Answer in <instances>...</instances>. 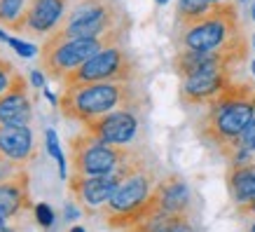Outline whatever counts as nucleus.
Listing matches in <instances>:
<instances>
[{"mask_svg":"<svg viewBox=\"0 0 255 232\" xmlns=\"http://www.w3.org/2000/svg\"><path fill=\"white\" fill-rule=\"evenodd\" d=\"M253 85L232 80L218 94L216 99L206 106V113L197 122V132L204 141H209L225 155H230L239 148L241 134L255 117Z\"/></svg>","mask_w":255,"mask_h":232,"instance_id":"1","label":"nucleus"},{"mask_svg":"<svg viewBox=\"0 0 255 232\" xmlns=\"http://www.w3.org/2000/svg\"><path fill=\"white\" fill-rule=\"evenodd\" d=\"M143 96L131 82H87L63 87L59 96V110L73 122L85 124L94 117L120 108L138 110Z\"/></svg>","mask_w":255,"mask_h":232,"instance_id":"2","label":"nucleus"},{"mask_svg":"<svg viewBox=\"0 0 255 232\" xmlns=\"http://www.w3.org/2000/svg\"><path fill=\"white\" fill-rule=\"evenodd\" d=\"M155 186H157V174L150 164L124 178L122 183L117 186V190L113 193V197L101 207V216L106 221V228H110V230H127V228H131V225L159 214L157 200L152 195Z\"/></svg>","mask_w":255,"mask_h":232,"instance_id":"3","label":"nucleus"},{"mask_svg":"<svg viewBox=\"0 0 255 232\" xmlns=\"http://www.w3.org/2000/svg\"><path fill=\"white\" fill-rule=\"evenodd\" d=\"M129 26L131 21L117 0H70L63 21L47 38H101Z\"/></svg>","mask_w":255,"mask_h":232,"instance_id":"4","label":"nucleus"},{"mask_svg":"<svg viewBox=\"0 0 255 232\" xmlns=\"http://www.w3.org/2000/svg\"><path fill=\"white\" fill-rule=\"evenodd\" d=\"M129 28H120V31L106 33L101 38H68V40H54L45 38L40 45V70L45 73L49 80L63 82V77L70 70L80 68L85 61H89L96 52L110 45H124Z\"/></svg>","mask_w":255,"mask_h":232,"instance_id":"5","label":"nucleus"},{"mask_svg":"<svg viewBox=\"0 0 255 232\" xmlns=\"http://www.w3.org/2000/svg\"><path fill=\"white\" fill-rule=\"evenodd\" d=\"M241 33H244V26H241L237 5L230 0H223V2H216L211 12H206L201 19L180 28V47L194 49V52H209V49L227 45Z\"/></svg>","mask_w":255,"mask_h":232,"instance_id":"6","label":"nucleus"},{"mask_svg":"<svg viewBox=\"0 0 255 232\" xmlns=\"http://www.w3.org/2000/svg\"><path fill=\"white\" fill-rule=\"evenodd\" d=\"M70 150V167L73 174L78 176H103L122 167L136 150L129 146H113V143H103V141L94 139L92 134H82L73 136L68 141Z\"/></svg>","mask_w":255,"mask_h":232,"instance_id":"7","label":"nucleus"},{"mask_svg":"<svg viewBox=\"0 0 255 232\" xmlns=\"http://www.w3.org/2000/svg\"><path fill=\"white\" fill-rule=\"evenodd\" d=\"M147 160L136 150V153L115 171L103 174V176H78V174H70L68 178V190L70 195L78 200V204L82 207L85 214H96L101 211V207L113 197V193L117 190V186L122 183L127 176H131L136 171H140L143 167H147Z\"/></svg>","mask_w":255,"mask_h":232,"instance_id":"8","label":"nucleus"},{"mask_svg":"<svg viewBox=\"0 0 255 232\" xmlns=\"http://www.w3.org/2000/svg\"><path fill=\"white\" fill-rule=\"evenodd\" d=\"M138 68L124 45L103 47L101 52L85 61L80 68L63 77V87L87 85V82H133Z\"/></svg>","mask_w":255,"mask_h":232,"instance_id":"9","label":"nucleus"},{"mask_svg":"<svg viewBox=\"0 0 255 232\" xmlns=\"http://www.w3.org/2000/svg\"><path fill=\"white\" fill-rule=\"evenodd\" d=\"M248 59V40L246 33L237 35L230 40L227 45L218 47V49H209V52H194V49H180L173 56V68L183 77L199 75V73H213V70H230L237 73L241 63H246Z\"/></svg>","mask_w":255,"mask_h":232,"instance_id":"10","label":"nucleus"},{"mask_svg":"<svg viewBox=\"0 0 255 232\" xmlns=\"http://www.w3.org/2000/svg\"><path fill=\"white\" fill-rule=\"evenodd\" d=\"M68 5L70 0H28L21 19L14 26V33L45 40L49 33L59 28Z\"/></svg>","mask_w":255,"mask_h":232,"instance_id":"11","label":"nucleus"},{"mask_svg":"<svg viewBox=\"0 0 255 232\" xmlns=\"http://www.w3.org/2000/svg\"><path fill=\"white\" fill-rule=\"evenodd\" d=\"M138 110L120 108L113 113H106L101 117H94L89 122L82 124L87 134H92L94 139L113 146H129L136 134H138Z\"/></svg>","mask_w":255,"mask_h":232,"instance_id":"12","label":"nucleus"},{"mask_svg":"<svg viewBox=\"0 0 255 232\" xmlns=\"http://www.w3.org/2000/svg\"><path fill=\"white\" fill-rule=\"evenodd\" d=\"M38 153L28 124H0V157L26 169L38 160Z\"/></svg>","mask_w":255,"mask_h":232,"instance_id":"13","label":"nucleus"},{"mask_svg":"<svg viewBox=\"0 0 255 232\" xmlns=\"http://www.w3.org/2000/svg\"><path fill=\"white\" fill-rule=\"evenodd\" d=\"M232 80L234 73H230V70H213V73L183 77L180 101H183V106H209Z\"/></svg>","mask_w":255,"mask_h":232,"instance_id":"14","label":"nucleus"},{"mask_svg":"<svg viewBox=\"0 0 255 232\" xmlns=\"http://www.w3.org/2000/svg\"><path fill=\"white\" fill-rule=\"evenodd\" d=\"M33 96L26 77L19 73L7 92L0 94V124H31Z\"/></svg>","mask_w":255,"mask_h":232,"instance_id":"15","label":"nucleus"},{"mask_svg":"<svg viewBox=\"0 0 255 232\" xmlns=\"http://www.w3.org/2000/svg\"><path fill=\"white\" fill-rule=\"evenodd\" d=\"M157 200V209L159 214H190L192 207V193L183 176L178 174H169L157 181L155 190H152Z\"/></svg>","mask_w":255,"mask_h":232,"instance_id":"16","label":"nucleus"},{"mask_svg":"<svg viewBox=\"0 0 255 232\" xmlns=\"http://www.w3.org/2000/svg\"><path fill=\"white\" fill-rule=\"evenodd\" d=\"M26 209H31V176L26 169H19L14 176L0 181V214L14 218Z\"/></svg>","mask_w":255,"mask_h":232,"instance_id":"17","label":"nucleus"},{"mask_svg":"<svg viewBox=\"0 0 255 232\" xmlns=\"http://www.w3.org/2000/svg\"><path fill=\"white\" fill-rule=\"evenodd\" d=\"M225 181L234 204L255 200V157L246 164H230Z\"/></svg>","mask_w":255,"mask_h":232,"instance_id":"18","label":"nucleus"},{"mask_svg":"<svg viewBox=\"0 0 255 232\" xmlns=\"http://www.w3.org/2000/svg\"><path fill=\"white\" fill-rule=\"evenodd\" d=\"M216 2L213 0H176V23L178 28L190 26L192 21L201 19V16L211 12Z\"/></svg>","mask_w":255,"mask_h":232,"instance_id":"19","label":"nucleus"},{"mask_svg":"<svg viewBox=\"0 0 255 232\" xmlns=\"http://www.w3.org/2000/svg\"><path fill=\"white\" fill-rule=\"evenodd\" d=\"M28 0H0V26L14 33L16 21L21 19Z\"/></svg>","mask_w":255,"mask_h":232,"instance_id":"20","label":"nucleus"},{"mask_svg":"<svg viewBox=\"0 0 255 232\" xmlns=\"http://www.w3.org/2000/svg\"><path fill=\"white\" fill-rule=\"evenodd\" d=\"M19 75V70H16V66L9 59H5V56L0 54V94L7 92L9 85L14 82V77Z\"/></svg>","mask_w":255,"mask_h":232,"instance_id":"21","label":"nucleus"},{"mask_svg":"<svg viewBox=\"0 0 255 232\" xmlns=\"http://www.w3.org/2000/svg\"><path fill=\"white\" fill-rule=\"evenodd\" d=\"M157 232H197V230H194L192 221H190V214H180L173 221H169L164 228H159Z\"/></svg>","mask_w":255,"mask_h":232,"instance_id":"22","label":"nucleus"},{"mask_svg":"<svg viewBox=\"0 0 255 232\" xmlns=\"http://www.w3.org/2000/svg\"><path fill=\"white\" fill-rule=\"evenodd\" d=\"M45 139H47V150H49V155H52L56 162H59V171H61V176H66V167H63V155H61V148H59V139H56V132H54V129H47V132H45Z\"/></svg>","mask_w":255,"mask_h":232,"instance_id":"23","label":"nucleus"},{"mask_svg":"<svg viewBox=\"0 0 255 232\" xmlns=\"http://www.w3.org/2000/svg\"><path fill=\"white\" fill-rule=\"evenodd\" d=\"M239 148H246V150L255 153V117L251 120V124L246 127V132L241 134V139H239Z\"/></svg>","mask_w":255,"mask_h":232,"instance_id":"24","label":"nucleus"},{"mask_svg":"<svg viewBox=\"0 0 255 232\" xmlns=\"http://www.w3.org/2000/svg\"><path fill=\"white\" fill-rule=\"evenodd\" d=\"M9 42V47H12V49H14L16 54L19 56H33L35 54V52H40L38 47L35 45H28V42H21V40H16V38H9L7 40Z\"/></svg>","mask_w":255,"mask_h":232,"instance_id":"25","label":"nucleus"},{"mask_svg":"<svg viewBox=\"0 0 255 232\" xmlns=\"http://www.w3.org/2000/svg\"><path fill=\"white\" fill-rule=\"evenodd\" d=\"M35 216H38V221L45 225V228H49V225L54 223V214H52V209H49L47 204H42V202L35 207Z\"/></svg>","mask_w":255,"mask_h":232,"instance_id":"26","label":"nucleus"},{"mask_svg":"<svg viewBox=\"0 0 255 232\" xmlns=\"http://www.w3.org/2000/svg\"><path fill=\"white\" fill-rule=\"evenodd\" d=\"M19 169H21V167H16L14 162H9V160H5V157H0V181L14 176Z\"/></svg>","mask_w":255,"mask_h":232,"instance_id":"27","label":"nucleus"},{"mask_svg":"<svg viewBox=\"0 0 255 232\" xmlns=\"http://www.w3.org/2000/svg\"><path fill=\"white\" fill-rule=\"evenodd\" d=\"M237 211L241 216H255V200L244 202V204H237Z\"/></svg>","mask_w":255,"mask_h":232,"instance_id":"28","label":"nucleus"},{"mask_svg":"<svg viewBox=\"0 0 255 232\" xmlns=\"http://www.w3.org/2000/svg\"><path fill=\"white\" fill-rule=\"evenodd\" d=\"M33 85H35V89H40V87L45 85V77H42V73L38 70H33Z\"/></svg>","mask_w":255,"mask_h":232,"instance_id":"29","label":"nucleus"},{"mask_svg":"<svg viewBox=\"0 0 255 232\" xmlns=\"http://www.w3.org/2000/svg\"><path fill=\"white\" fill-rule=\"evenodd\" d=\"M0 232H16L14 228H9L7 223H0Z\"/></svg>","mask_w":255,"mask_h":232,"instance_id":"30","label":"nucleus"},{"mask_svg":"<svg viewBox=\"0 0 255 232\" xmlns=\"http://www.w3.org/2000/svg\"><path fill=\"white\" fill-rule=\"evenodd\" d=\"M70 232H85V228H82V225H75V228H70Z\"/></svg>","mask_w":255,"mask_h":232,"instance_id":"31","label":"nucleus"},{"mask_svg":"<svg viewBox=\"0 0 255 232\" xmlns=\"http://www.w3.org/2000/svg\"><path fill=\"white\" fill-rule=\"evenodd\" d=\"M7 221H9V218L5 216V214H0V223H7Z\"/></svg>","mask_w":255,"mask_h":232,"instance_id":"32","label":"nucleus"},{"mask_svg":"<svg viewBox=\"0 0 255 232\" xmlns=\"http://www.w3.org/2000/svg\"><path fill=\"white\" fill-rule=\"evenodd\" d=\"M248 232H255V218H253V223H251V228H248Z\"/></svg>","mask_w":255,"mask_h":232,"instance_id":"33","label":"nucleus"},{"mask_svg":"<svg viewBox=\"0 0 255 232\" xmlns=\"http://www.w3.org/2000/svg\"><path fill=\"white\" fill-rule=\"evenodd\" d=\"M166 2H169V0H157V5H166Z\"/></svg>","mask_w":255,"mask_h":232,"instance_id":"34","label":"nucleus"},{"mask_svg":"<svg viewBox=\"0 0 255 232\" xmlns=\"http://www.w3.org/2000/svg\"><path fill=\"white\" fill-rule=\"evenodd\" d=\"M251 16H253V19H255V5H253V7H251Z\"/></svg>","mask_w":255,"mask_h":232,"instance_id":"35","label":"nucleus"},{"mask_svg":"<svg viewBox=\"0 0 255 232\" xmlns=\"http://www.w3.org/2000/svg\"><path fill=\"white\" fill-rule=\"evenodd\" d=\"M251 70H253V75H255V61H251Z\"/></svg>","mask_w":255,"mask_h":232,"instance_id":"36","label":"nucleus"},{"mask_svg":"<svg viewBox=\"0 0 255 232\" xmlns=\"http://www.w3.org/2000/svg\"><path fill=\"white\" fill-rule=\"evenodd\" d=\"M253 49H255V33H253Z\"/></svg>","mask_w":255,"mask_h":232,"instance_id":"37","label":"nucleus"},{"mask_svg":"<svg viewBox=\"0 0 255 232\" xmlns=\"http://www.w3.org/2000/svg\"><path fill=\"white\" fill-rule=\"evenodd\" d=\"M213 2H223V0H213Z\"/></svg>","mask_w":255,"mask_h":232,"instance_id":"38","label":"nucleus"},{"mask_svg":"<svg viewBox=\"0 0 255 232\" xmlns=\"http://www.w3.org/2000/svg\"><path fill=\"white\" fill-rule=\"evenodd\" d=\"M253 101H255V94H253Z\"/></svg>","mask_w":255,"mask_h":232,"instance_id":"39","label":"nucleus"},{"mask_svg":"<svg viewBox=\"0 0 255 232\" xmlns=\"http://www.w3.org/2000/svg\"><path fill=\"white\" fill-rule=\"evenodd\" d=\"M241 2H244V0H241Z\"/></svg>","mask_w":255,"mask_h":232,"instance_id":"40","label":"nucleus"}]
</instances>
